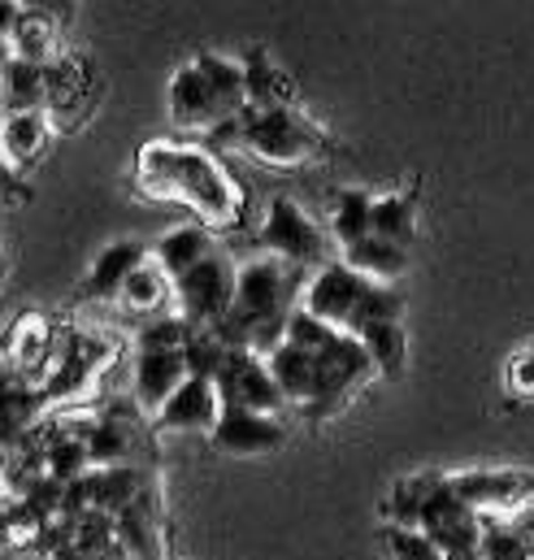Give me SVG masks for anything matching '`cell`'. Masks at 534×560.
I'll list each match as a JSON object with an SVG mask.
<instances>
[{"instance_id": "obj_1", "label": "cell", "mask_w": 534, "mask_h": 560, "mask_svg": "<svg viewBox=\"0 0 534 560\" xmlns=\"http://www.w3.org/2000/svg\"><path fill=\"white\" fill-rule=\"evenodd\" d=\"M135 187L148 200L178 205L200 218L205 231H231L244 218V187L218 152L200 143L152 140L135 156Z\"/></svg>"}, {"instance_id": "obj_2", "label": "cell", "mask_w": 534, "mask_h": 560, "mask_svg": "<svg viewBox=\"0 0 534 560\" xmlns=\"http://www.w3.org/2000/svg\"><path fill=\"white\" fill-rule=\"evenodd\" d=\"M300 291H304V275H295L291 266H282L274 257L240 266L231 317L218 335L231 348H244L266 361L287 335V317L300 308Z\"/></svg>"}, {"instance_id": "obj_3", "label": "cell", "mask_w": 534, "mask_h": 560, "mask_svg": "<svg viewBox=\"0 0 534 560\" xmlns=\"http://www.w3.org/2000/svg\"><path fill=\"white\" fill-rule=\"evenodd\" d=\"M282 343H291V348H300V352L313 357L317 396H313L309 418H330V413H339L348 400H357V396L379 378V370H374V361L365 357L361 339L322 326V322L309 317L304 308H295V313L287 317Z\"/></svg>"}, {"instance_id": "obj_4", "label": "cell", "mask_w": 534, "mask_h": 560, "mask_svg": "<svg viewBox=\"0 0 534 560\" xmlns=\"http://www.w3.org/2000/svg\"><path fill=\"white\" fill-rule=\"evenodd\" d=\"M248 109L244 66L200 52L196 61L178 66L170 79V122L178 131H222L235 127Z\"/></svg>"}, {"instance_id": "obj_5", "label": "cell", "mask_w": 534, "mask_h": 560, "mask_svg": "<svg viewBox=\"0 0 534 560\" xmlns=\"http://www.w3.org/2000/svg\"><path fill=\"white\" fill-rule=\"evenodd\" d=\"M300 308L309 317H317L322 326L339 330V335H361L374 322H404V295L396 287H379V282L352 275L344 261L326 266L317 275L304 279L300 291Z\"/></svg>"}, {"instance_id": "obj_6", "label": "cell", "mask_w": 534, "mask_h": 560, "mask_svg": "<svg viewBox=\"0 0 534 560\" xmlns=\"http://www.w3.org/2000/svg\"><path fill=\"white\" fill-rule=\"evenodd\" d=\"M235 143L269 170H300L322 161L326 136L317 122H309L295 105L291 109H244V118L231 127Z\"/></svg>"}, {"instance_id": "obj_7", "label": "cell", "mask_w": 534, "mask_h": 560, "mask_svg": "<svg viewBox=\"0 0 534 560\" xmlns=\"http://www.w3.org/2000/svg\"><path fill=\"white\" fill-rule=\"evenodd\" d=\"M262 248H266V257L291 266L295 275H317V270H326V266H339V257H344L339 244L330 240V231L317 226V222H313L295 200H287V196H278V200L269 205L266 226H262Z\"/></svg>"}, {"instance_id": "obj_8", "label": "cell", "mask_w": 534, "mask_h": 560, "mask_svg": "<svg viewBox=\"0 0 534 560\" xmlns=\"http://www.w3.org/2000/svg\"><path fill=\"white\" fill-rule=\"evenodd\" d=\"M443 482L483 522H513L518 513L534 509V469H465Z\"/></svg>"}, {"instance_id": "obj_9", "label": "cell", "mask_w": 534, "mask_h": 560, "mask_svg": "<svg viewBox=\"0 0 534 560\" xmlns=\"http://www.w3.org/2000/svg\"><path fill=\"white\" fill-rule=\"evenodd\" d=\"M235 261L218 248L209 253L191 275L174 282V304H178V317L191 326V330H222L227 317H231V300H235Z\"/></svg>"}, {"instance_id": "obj_10", "label": "cell", "mask_w": 534, "mask_h": 560, "mask_svg": "<svg viewBox=\"0 0 534 560\" xmlns=\"http://www.w3.org/2000/svg\"><path fill=\"white\" fill-rule=\"evenodd\" d=\"M421 535L439 548L443 560H483V535H487V522L478 513H469L452 491L448 482L439 478L426 509H421Z\"/></svg>"}, {"instance_id": "obj_11", "label": "cell", "mask_w": 534, "mask_h": 560, "mask_svg": "<svg viewBox=\"0 0 534 560\" xmlns=\"http://www.w3.org/2000/svg\"><path fill=\"white\" fill-rule=\"evenodd\" d=\"M213 387H218L222 409H244V413H266V418H278L287 409V400L278 396V387L269 378L266 361L244 348L227 352V361L213 374Z\"/></svg>"}, {"instance_id": "obj_12", "label": "cell", "mask_w": 534, "mask_h": 560, "mask_svg": "<svg viewBox=\"0 0 534 560\" xmlns=\"http://www.w3.org/2000/svg\"><path fill=\"white\" fill-rule=\"evenodd\" d=\"M187 361L183 352H135L131 361V400L135 413L148 421L161 418V409L170 405V396L187 383Z\"/></svg>"}, {"instance_id": "obj_13", "label": "cell", "mask_w": 534, "mask_h": 560, "mask_svg": "<svg viewBox=\"0 0 534 560\" xmlns=\"http://www.w3.org/2000/svg\"><path fill=\"white\" fill-rule=\"evenodd\" d=\"M213 447L227 456H266L274 447H282L287 425L282 418H266V413H244V409H222V418L213 425Z\"/></svg>"}, {"instance_id": "obj_14", "label": "cell", "mask_w": 534, "mask_h": 560, "mask_svg": "<svg viewBox=\"0 0 534 560\" xmlns=\"http://www.w3.org/2000/svg\"><path fill=\"white\" fill-rule=\"evenodd\" d=\"M44 74H48V105H44L48 122H53V127H74V118H79V114L88 109V101H92L88 61L61 52L57 61L44 66Z\"/></svg>"}, {"instance_id": "obj_15", "label": "cell", "mask_w": 534, "mask_h": 560, "mask_svg": "<svg viewBox=\"0 0 534 560\" xmlns=\"http://www.w3.org/2000/svg\"><path fill=\"white\" fill-rule=\"evenodd\" d=\"M53 352H57V330L44 313H22L9 326V348L4 361L13 374H48L53 370Z\"/></svg>"}, {"instance_id": "obj_16", "label": "cell", "mask_w": 534, "mask_h": 560, "mask_svg": "<svg viewBox=\"0 0 534 560\" xmlns=\"http://www.w3.org/2000/svg\"><path fill=\"white\" fill-rule=\"evenodd\" d=\"M218 418H222V400H218L213 378H187L170 396V405L161 409V418L152 421V425L156 430H209L213 434Z\"/></svg>"}, {"instance_id": "obj_17", "label": "cell", "mask_w": 534, "mask_h": 560, "mask_svg": "<svg viewBox=\"0 0 534 560\" xmlns=\"http://www.w3.org/2000/svg\"><path fill=\"white\" fill-rule=\"evenodd\" d=\"M209 253H218V244H213V231H205L200 222L196 226H178V231H165L152 248H148V257H152V266L165 275L170 282H178L183 275H191Z\"/></svg>"}, {"instance_id": "obj_18", "label": "cell", "mask_w": 534, "mask_h": 560, "mask_svg": "<svg viewBox=\"0 0 534 560\" xmlns=\"http://www.w3.org/2000/svg\"><path fill=\"white\" fill-rule=\"evenodd\" d=\"M114 548L127 560H165V539H161L148 491L135 500L131 509H123L114 517Z\"/></svg>"}, {"instance_id": "obj_19", "label": "cell", "mask_w": 534, "mask_h": 560, "mask_svg": "<svg viewBox=\"0 0 534 560\" xmlns=\"http://www.w3.org/2000/svg\"><path fill=\"white\" fill-rule=\"evenodd\" d=\"M266 370L278 387V396L295 409H313V396H317V370H313V357L291 348V343H278L274 352L266 357Z\"/></svg>"}, {"instance_id": "obj_20", "label": "cell", "mask_w": 534, "mask_h": 560, "mask_svg": "<svg viewBox=\"0 0 534 560\" xmlns=\"http://www.w3.org/2000/svg\"><path fill=\"white\" fill-rule=\"evenodd\" d=\"M44 105H48V74H44V66L9 57V66L0 70V118L44 114Z\"/></svg>"}, {"instance_id": "obj_21", "label": "cell", "mask_w": 534, "mask_h": 560, "mask_svg": "<svg viewBox=\"0 0 534 560\" xmlns=\"http://www.w3.org/2000/svg\"><path fill=\"white\" fill-rule=\"evenodd\" d=\"M53 143V122L48 114H13L0 118V156L22 174L26 165H35Z\"/></svg>"}, {"instance_id": "obj_22", "label": "cell", "mask_w": 534, "mask_h": 560, "mask_svg": "<svg viewBox=\"0 0 534 560\" xmlns=\"http://www.w3.org/2000/svg\"><path fill=\"white\" fill-rule=\"evenodd\" d=\"M148 261V248L143 244H109L96 261H92V275L83 282V295L88 300H118L123 295V287L131 279L135 270Z\"/></svg>"}, {"instance_id": "obj_23", "label": "cell", "mask_w": 534, "mask_h": 560, "mask_svg": "<svg viewBox=\"0 0 534 560\" xmlns=\"http://www.w3.org/2000/svg\"><path fill=\"white\" fill-rule=\"evenodd\" d=\"M57 39H61V26H57V18L48 9H22L18 26L9 35V52L22 57V61H31V66H48V61L61 57L57 52Z\"/></svg>"}, {"instance_id": "obj_24", "label": "cell", "mask_w": 534, "mask_h": 560, "mask_svg": "<svg viewBox=\"0 0 534 560\" xmlns=\"http://www.w3.org/2000/svg\"><path fill=\"white\" fill-rule=\"evenodd\" d=\"M339 261H344L352 275H361V279L379 282V287H392V282L408 270V248H396V244H387V240L365 235L361 244L344 248V257H339Z\"/></svg>"}, {"instance_id": "obj_25", "label": "cell", "mask_w": 534, "mask_h": 560, "mask_svg": "<svg viewBox=\"0 0 534 560\" xmlns=\"http://www.w3.org/2000/svg\"><path fill=\"white\" fill-rule=\"evenodd\" d=\"M357 339H361L365 357L374 361L379 378L404 374V365H408V330H404V322H374V326H365Z\"/></svg>"}, {"instance_id": "obj_26", "label": "cell", "mask_w": 534, "mask_h": 560, "mask_svg": "<svg viewBox=\"0 0 534 560\" xmlns=\"http://www.w3.org/2000/svg\"><path fill=\"white\" fill-rule=\"evenodd\" d=\"M370 205H374V196L361 191V187H348V191L335 196L326 231H330V240L339 244V253L352 248V244H361V240L370 235Z\"/></svg>"}, {"instance_id": "obj_27", "label": "cell", "mask_w": 534, "mask_h": 560, "mask_svg": "<svg viewBox=\"0 0 534 560\" xmlns=\"http://www.w3.org/2000/svg\"><path fill=\"white\" fill-rule=\"evenodd\" d=\"M244 88H248V109H291L287 74L269 57H262V52H253L244 61Z\"/></svg>"}, {"instance_id": "obj_28", "label": "cell", "mask_w": 534, "mask_h": 560, "mask_svg": "<svg viewBox=\"0 0 534 560\" xmlns=\"http://www.w3.org/2000/svg\"><path fill=\"white\" fill-rule=\"evenodd\" d=\"M174 300V282L165 279L156 266H152V257L135 270L127 287H123V295H118V304L127 308V313H143V317H161V308Z\"/></svg>"}, {"instance_id": "obj_29", "label": "cell", "mask_w": 534, "mask_h": 560, "mask_svg": "<svg viewBox=\"0 0 534 560\" xmlns=\"http://www.w3.org/2000/svg\"><path fill=\"white\" fill-rule=\"evenodd\" d=\"M370 235L387 240L396 248H408L417 235V209L408 196H374L370 205Z\"/></svg>"}, {"instance_id": "obj_30", "label": "cell", "mask_w": 534, "mask_h": 560, "mask_svg": "<svg viewBox=\"0 0 534 560\" xmlns=\"http://www.w3.org/2000/svg\"><path fill=\"white\" fill-rule=\"evenodd\" d=\"M434 482H439L434 474H417V478L396 482V491L387 500V526H396V530H421V509H426Z\"/></svg>"}, {"instance_id": "obj_31", "label": "cell", "mask_w": 534, "mask_h": 560, "mask_svg": "<svg viewBox=\"0 0 534 560\" xmlns=\"http://www.w3.org/2000/svg\"><path fill=\"white\" fill-rule=\"evenodd\" d=\"M187 339H191V326L178 313H165V317H152L135 335V352H183Z\"/></svg>"}, {"instance_id": "obj_32", "label": "cell", "mask_w": 534, "mask_h": 560, "mask_svg": "<svg viewBox=\"0 0 534 560\" xmlns=\"http://www.w3.org/2000/svg\"><path fill=\"white\" fill-rule=\"evenodd\" d=\"M383 552H387V560H443L421 530H396V526L383 530Z\"/></svg>"}, {"instance_id": "obj_33", "label": "cell", "mask_w": 534, "mask_h": 560, "mask_svg": "<svg viewBox=\"0 0 534 560\" xmlns=\"http://www.w3.org/2000/svg\"><path fill=\"white\" fill-rule=\"evenodd\" d=\"M504 383H509V392H513L518 400H531L534 396V348H522V352L509 357V365H504Z\"/></svg>"}, {"instance_id": "obj_34", "label": "cell", "mask_w": 534, "mask_h": 560, "mask_svg": "<svg viewBox=\"0 0 534 560\" xmlns=\"http://www.w3.org/2000/svg\"><path fill=\"white\" fill-rule=\"evenodd\" d=\"M26 196H31V191H26L22 174H18V170H13V165L0 156V209H4V205H22Z\"/></svg>"}, {"instance_id": "obj_35", "label": "cell", "mask_w": 534, "mask_h": 560, "mask_svg": "<svg viewBox=\"0 0 534 560\" xmlns=\"http://www.w3.org/2000/svg\"><path fill=\"white\" fill-rule=\"evenodd\" d=\"M18 18H22V4H13V0H0V39H4V44H9V35H13Z\"/></svg>"}, {"instance_id": "obj_36", "label": "cell", "mask_w": 534, "mask_h": 560, "mask_svg": "<svg viewBox=\"0 0 534 560\" xmlns=\"http://www.w3.org/2000/svg\"><path fill=\"white\" fill-rule=\"evenodd\" d=\"M13 378H18V374H13V370H9V361L0 357V400L9 396V387H13Z\"/></svg>"}, {"instance_id": "obj_37", "label": "cell", "mask_w": 534, "mask_h": 560, "mask_svg": "<svg viewBox=\"0 0 534 560\" xmlns=\"http://www.w3.org/2000/svg\"><path fill=\"white\" fill-rule=\"evenodd\" d=\"M9 57H13V52H9V44H4V39H0V70H4V66H9Z\"/></svg>"}, {"instance_id": "obj_38", "label": "cell", "mask_w": 534, "mask_h": 560, "mask_svg": "<svg viewBox=\"0 0 534 560\" xmlns=\"http://www.w3.org/2000/svg\"><path fill=\"white\" fill-rule=\"evenodd\" d=\"M96 560H127V557H123V552L114 548V552H105V557H96Z\"/></svg>"}, {"instance_id": "obj_39", "label": "cell", "mask_w": 534, "mask_h": 560, "mask_svg": "<svg viewBox=\"0 0 534 560\" xmlns=\"http://www.w3.org/2000/svg\"><path fill=\"white\" fill-rule=\"evenodd\" d=\"M0 279H4V261H0Z\"/></svg>"}]
</instances>
